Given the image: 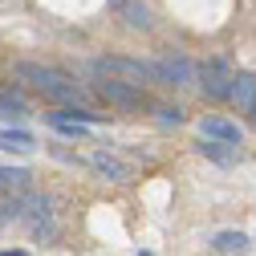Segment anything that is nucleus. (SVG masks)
Returning <instances> with one entry per match:
<instances>
[{
  "instance_id": "5",
  "label": "nucleus",
  "mask_w": 256,
  "mask_h": 256,
  "mask_svg": "<svg viewBox=\"0 0 256 256\" xmlns=\"http://www.w3.org/2000/svg\"><path fill=\"white\" fill-rule=\"evenodd\" d=\"M200 130H204V138H216V142H224V146H236V142H240V126L228 122V118H220V114H208V118L200 122Z\"/></svg>"
},
{
  "instance_id": "4",
  "label": "nucleus",
  "mask_w": 256,
  "mask_h": 256,
  "mask_svg": "<svg viewBox=\"0 0 256 256\" xmlns=\"http://www.w3.org/2000/svg\"><path fill=\"white\" fill-rule=\"evenodd\" d=\"M191 78H196V70H191V61L179 57V53L154 61V82H163V86H187Z\"/></svg>"
},
{
  "instance_id": "16",
  "label": "nucleus",
  "mask_w": 256,
  "mask_h": 256,
  "mask_svg": "<svg viewBox=\"0 0 256 256\" xmlns=\"http://www.w3.org/2000/svg\"><path fill=\"white\" fill-rule=\"evenodd\" d=\"M0 256H28V252H0Z\"/></svg>"
},
{
  "instance_id": "2",
  "label": "nucleus",
  "mask_w": 256,
  "mask_h": 256,
  "mask_svg": "<svg viewBox=\"0 0 256 256\" xmlns=\"http://www.w3.org/2000/svg\"><path fill=\"white\" fill-rule=\"evenodd\" d=\"M94 70H98L106 82H122L130 90H138L142 82H154V66H146V61H130V57H98Z\"/></svg>"
},
{
  "instance_id": "13",
  "label": "nucleus",
  "mask_w": 256,
  "mask_h": 256,
  "mask_svg": "<svg viewBox=\"0 0 256 256\" xmlns=\"http://www.w3.org/2000/svg\"><path fill=\"white\" fill-rule=\"evenodd\" d=\"M0 114H4V118L24 114V98H20V94H0Z\"/></svg>"
},
{
  "instance_id": "10",
  "label": "nucleus",
  "mask_w": 256,
  "mask_h": 256,
  "mask_svg": "<svg viewBox=\"0 0 256 256\" xmlns=\"http://www.w3.org/2000/svg\"><path fill=\"white\" fill-rule=\"evenodd\" d=\"M212 244H216L220 252H244V248H248V236H244V232H220Z\"/></svg>"
},
{
  "instance_id": "12",
  "label": "nucleus",
  "mask_w": 256,
  "mask_h": 256,
  "mask_svg": "<svg viewBox=\"0 0 256 256\" xmlns=\"http://www.w3.org/2000/svg\"><path fill=\"white\" fill-rule=\"evenodd\" d=\"M28 171L24 167H0V187H24Z\"/></svg>"
},
{
  "instance_id": "1",
  "label": "nucleus",
  "mask_w": 256,
  "mask_h": 256,
  "mask_svg": "<svg viewBox=\"0 0 256 256\" xmlns=\"http://www.w3.org/2000/svg\"><path fill=\"white\" fill-rule=\"evenodd\" d=\"M16 78L28 82L33 90H41L45 98L66 102V106H78V98H82V86H78L74 78H66L61 70H49V66H37V61H20V66H16Z\"/></svg>"
},
{
  "instance_id": "7",
  "label": "nucleus",
  "mask_w": 256,
  "mask_h": 256,
  "mask_svg": "<svg viewBox=\"0 0 256 256\" xmlns=\"http://www.w3.org/2000/svg\"><path fill=\"white\" fill-rule=\"evenodd\" d=\"M98 94H102L106 102H114V106H138V90L122 86V82H102V86H98Z\"/></svg>"
},
{
  "instance_id": "15",
  "label": "nucleus",
  "mask_w": 256,
  "mask_h": 256,
  "mask_svg": "<svg viewBox=\"0 0 256 256\" xmlns=\"http://www.w3.org/2000/svg\"><path fill=\"white\" fill-rule=\"evenodd\" d=\"M158 118H163V122H175V126H179V122H183V110H179V106H158Z\"/></svg>"
},
{
  "instance_id": "9",
  "label": "nucleus",
  "mask_w": 256,
  "mask_h": 256,
  "mask_svg": "<svg viewBox=\"0 0 256 256\" xmlns=\"http://www.w3.org/2000/svg\"><path fill=\"white\" fill-rule=\"evenodd\" d=\"M0 146H4V150H33L37 142H33L28 130H4V134H0Z\"/></svg>"
},
{
  "instance_id": "8",
  "label": "nucleus",
  "mask_w": 256,
  "mask_h": 256,
  "mask_svg": "<svg viewBox=\"0 0 256 256\" xmlns=\"http://www.w3.org/2000/svg\"><path fill=\"white\" fill-rule=\"evenodd\" d=\"M94 167H98L106 179H114V183H126V179H130V167H126V163H118V158H114V154H106V150H98V154H94Z\"/></svg>"
},
{
  "instance_id": "11",
  "label": "nucleus",
  "mask_w": 256,
  "mask_h": 256,
  "mask_svg": "<svg viewBox=\"0 0 256 256\" xmlns=\"http://www.w3.org/2000/svg\"><path fill=\"white\" fill-rule=\"evenodd\" d=\"M122 12H126V20H130L134 28L150 24V12H146V4H138V0H122Z\"/></svg>"
},
{
  "instance_id": "17",
  "label": "nucleus",
  "mask_w": 256,
  "mask_h": 256,
  "mask_svg": "<svg viewBox=\"0 0 256 256\" xmlns=\"http://www.w3.org/2000/svg\"><path fill=\"white\" fill-rule=\"evenodd\" d=\"M138 256H154V252H138Z\"/></svg>"
},
{
  "instance_id": "6",
  "label": "nucleus",
  "mask_w": 256,
  "mask_h": 256,
  "mask_svg": "<svg viewBox=\"0 0 256 256\" xmlns=\"http://www.w3.org/2000/svg\"><path fill=\"white\" fill-rule=\"evenodd\" d=\"M228 98H236L244 110H252L256 106V74H236L232 78V94Z\"/></svg>"
},
{
  "instance_id": "3",
  "label": "nucleus",
  "mask_w": 256,
  "mask_h": 256,
  "mask_svg": "<svg viewBox=\"0 0 256 256\" xmlns=\"http://www.w3.org/2000/svg\"><path fill=\"white\" fill-rule=\"evenodd\" d=\"M232 78H236V70L224 57H212V61L200 66V86H204L208 98H228L232 94Z\"/></svg>"
},
{
  "instance_id": "14",
  "label": "nucleus",
  "mask_w": 256,
  "mask_h": 256,
  "mask_svg": "<svg viewBox=\"0 0 256 256\" xmlns=\"http://www.w3.org/2000/svg\"><path fill=\"white\" fill-rule=\"evenodd\" d=\"M200 150H204V154H212V158H216V163H232V154H228V150H224V142H204Z\"/></svg>"
}]
</instances>
